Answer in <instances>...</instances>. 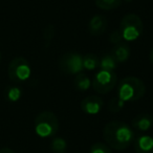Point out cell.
Here are the masks:
<instances>
[{"label": "cell", "instance_id": "6da1fadb", "mask_svg": "<svg viewBox=\"0 0 153 153\" xmlns=\"http://www.w3.org/2000/svg\"><path fill=\"white\" fill-rule=\"evenodd\" d=\"M103 137L106 145L111 149L122 151L133 143L135 134L128 124L121 121H111L105 125Z\"/></svg>", "mask_w": 153, "mask_h": 153}, {"label": "cell", "instance_id": "7a4b0ae2", "mask_svg": "<svg viewBox=\"0 0 153 153\" xmlns=\"http://www.w3.org/2000/svg\"><path fill=\"white\" fill-rule=\"evenodd\" d=\"M146 85L136 76H126L117 86V97L124 102H135L146 94Z\"/></svg>", "mask_w": 153, "mask_h": 153}, {"label": "cell", "instance_id": "3957f363", "mask_svg": "<svg viewBox=\"0 0 153 153\" xmlns=\"http://www.w3.org/2000/svg\"><path fill=\"white\" fill-rule=\"evenodd\" d=\"M59 130V120L51 111L40 112L35 119V131L40 137L55 136Z\"/></svg>", "mask_w": 153, "mask_h": 153}, {"label": "cell", "instance_id": "277c9868", "mask_svg": "<svg viewBox=\"0 0 153 153\" xmlns=\"http://www.w3.org/2000/svg\"><path fill=\"white\" fill-rule=\"evenodd\" d=\"M144 30V24L140 16L135 14H127L121 20L120 32L125 41H134L140 37Z\"/></svg>", "mask_w": 153, "mask_h": 153}, {"label": "cell", "instance_id": "5b68a950", "mask_svg": "<svg viewBox=\"0 0 153 153\" xmlns=\"http://www.w3.org/2000/svg\"><path fill=\"white\" fill-rule=\"evenodd\" d=\"M30 65L28 61L23 57H17L13 59L7 67V74L11 81L14 83H23L30 78Z\"/></svg>", "mask_w": 153, "mask_h": 153}, {"label": "cell", "instance_id": "8992f818", "mask_svg": "<svg viewBox=\"0 0 153 153\" xmlns=\"http://www.w3.org/2000/svg\"><path fill=\"white\" fill-rule=\"evenodd\" d=\"M58 66L60 71L64 74H78L84 69L83 56L74 51L65 53L60 57Z\"/></svg>", "mask_w": 153, "mask_h": 153}, {"label": "cell", "instance_id": "52a82bcc", "mask_svg": "<svg viewBox=\"0 0 153 153\" xmlns=\"http://www.w3.org/2000/svg\"><path fill=\"white\" fill-rule=\"evenodd\" d=\"M117 83V76L114 71L100 70L91 81L94 90L98 94H106L114 88Z\"/></svg>", "mask_w": 153, "mask_h": 153}, {"label": "cell", "instance_id": "ba28073f", "mask_svg": "<svg viewBox=\"0 0 153 153\" xmlns=\"http://www.w3.org/2000/svg\"><path fill=\"white\" fill-rule=\"evenodd\" d=\"M104 106L103 100L98 96H88L81 102V109L87 114H98Z\"/></svg>", "mask_w": 153, "mask_h": 153}, {"label": "cell", "instance_id": "9c48e42d", "mask_svg": "<svg viewBox=\"0 0 153 153\" xmlns=\"http://www.w3.org/2000/svg\"><path fill=\"white\" fill-rule=\"evenodd\" d=\"M107 26H108V22L106 17L102 15H94L88 22V32L91 36L98 37L106 32Z\"/></svg>", "mask_w": 153, "mask_h": 153}, {"label": "cell", "instance_id": "30bf717a", "mask_svg": "<svg viewBox=\"0 0 153 153\" xmlns=\"http://www.w3.org/2000/svg\"><path fill=\"white\" fill-rule=\"evenodd\" d=\"M136 153H153V137L150 135H140L133 140Z\"/></svg>", "mask_w": 153, "mask_h": 153}, {"label": "cell", "instance_id": "8fae6325", "mask_svg": "<svg viewBox=\"0 0 153 153\" xmlns=\"http://www.w3.org/2000/svg\"><path fill=\"white\" fill-rule=\"evenodd\" d=\"M132 127L138 131H148L153 126V117L148 113H140L132 120Z\"/></svg>", "mask_w": 153, "mask_h": 153}, {"label": "cell", "instance_id": "7c38bea8", "mask_svg": "<svg viewBox=\"0 0 153 153\" xmlns=\"http://www.w3.org/2000/svg\"><path fill=\"white\" fill-rule=\"evenodd\" d=\"M111 56L117 63H124L130 57V47L126 42H121L114 45L111 51Z\"/></svg>", "mask_w": 153, "mask_h": 153}, {"label": "cell", "instance_id": "4fadbf2b", "mask_svg": "<svg viewBox=\"0 0 153 153\" xmlns=\"http://www.w3.org/2000/svg\"><path fill=\"white\" fill-rule=\"evenodd\" d=\"M74 85L78 91L84 92L90 87L91 85V81L89 80L87 76L84 72H80V74H76L74 79Z\"/></svg>", "mask_w": 153, "mask_h": 153}, {"label": "cell", "instance_id": "5bb4252c", "mask_svg": "<svg viewBox=\"0 0 153 153\" xmlns=\"http://www.w3.org/2000/svg\"><path fill=\"white\" fill-rule=\"evenodd\" d=\"M117 66V62L114 60V58L111 56V53H106L100 59L99 67L101 70H107V71H114V69Z\"/></svg>", "mask_w": 153, "mask_h": 153}, {"label": "cell", "instance_id": "9a60e30c", "mask_svg": "<svg viewBox=\"0 0 153 153\" xmlns=\"http://www.w3.org/2000/svg\"><path fill=\"white\" fill-rule=\"evenodd\" d=\"M100 64V59L97 55L94 53H87V55L83 56V67L84 69L87 70H94L99 67Z\"/></svg>", "mask_w": 153, "mask_h": 153}, {"label": "cell", "instance_id": "2e32d148", "mask_svg": "<svg viewBox=\"0 0 153 153\" xmlns=\"http://www.w3.org/2000/svg\"><path fill=\"white\" fill-rule=\"evenodd\" d=\"M123 0H94L96 5L104 11H111L115 10L122 4Z\"/></svg>", "mask_w": 153, "mask_h": 153}, {"label": "cell", "instance_id": "e0dca14e", "mask_svg": "<svg viewBox=\"0 0 153 153\" xmlns=\"http://www.w3.org/2000/svg\"><path fill=\"white\" fill-rule=\"evenodd\" d=\"M51 149L53 153H65L67 150V143L63 137L56 136L51 142Z\"/></svg>", "mask_w": 153, "mask_h": 153}, {"label": "cell", "instance_id": "ac0fdd59", "mask_svg": "<svg viewBox=\"0 0 153 153\" xmlns=\"http://www.w3.org/2000/svg\"><path fill=\"white\" fill-rule=\"evenodd\" d=\"M5 99L10 102H17L22 96V90L17 86H9L4 92Z\"/></svg>", "mask_w": 153, "mask_h": 153}, {"label": "cell", "instance_id": "d6986e66", "mask_svg": "<svg viewBox=\"0 0 153 153\" xmlns=\"http://www.w3.org/2000/svg\"><path fill=\"white\" fill-rule=\"evenodd\" d=\"M125 106V102L122 101L119 97L112 98L108 103V110L112 113H117L122 110Z\"/></svg>", "mask_w": 153, "mask_h": 153}, {"label": "cell", "instance_id": "ffe728a7", "mask_svg": "<svg viewBox=\"0 0 153 153\" xmlns=\"http://www.w3.org/2000/svg\"><path fill=\"white\" fill-rule=\"evenodd\" d=\"M89 153H112L111 148L104 143H94L90 147Z\"/></svg>", "mask_w": 153, "mask_h": 153}, {"label": "cell", "instance_id": "44dd1931", "mask_svg": "<svg viewBox=\"0 0 153 153\" xmlns=\"http://www.w3.org/2000/svg\"><path fill=\"white\" fill-rule=\"evenodd\" d=\"M123 36H122L121 32H120V30H113L112 33H111L110 35H109V41H110L112 44L117 45L119 44V43L123 42Z\"/></svg>", "mask_w": 153, "mask_h": 153}, {"label": "cell", "instance_id": "7402d4cb", "mask_svg": "<svg viewBox=\"0 0 153 153\" xmlns=\"http://www.w3.org/2000/svg\"><path fill=\"white\" fill-rule=\"evenodd\" d=\"M53 36H55V27H53V25L49 24L45 27L44 32H43V38L46 40L47 43H49L51 39L53 38Z\"/></svg>", "mask_w": 153, "mask_h": 153}, {"label": "cell", "instance_id": "603a6c76", "mask_svg": "<svg viewBox=\"0 0 153 153\" xmlns=\"http://www.w3.org/2000/svg\"><path fill=\"white\" fill-rule=\"evenodd\" d=\"M0 153H16L14 150H12L11 148H7V147H4V148L0 149Z\"/></svg>", "mask_w": 153, "mask_h": 153}, {"label": "cell", "instance_id": "cb8c5ba5", "mask_svg": "<svg viewBox=\"0 0 153 153\" xmlns=\"http://www.w3.org/2000/svg\"><path fill=\"white\" fill-rule=\"evenodd\" d=\"M149 60H150V62L153 64V47L150 51V53H149Z\"/></svg>", "mask_w": 153, "mask_h": 153}, {"label": "cell", "instance_id": "d4e9b609", "mask_svg": "<svg viewBox=\"0 0 153 153\" xmlns=\"http://www.w3.org/2000/svg\"><path fill=\"white\" fill-rule=\"evenodd\" d=\"M125 1H132V0H125Z\"/></svg>", "mask_w": 153, "mask_h": 153}, {"label": "cell", "instance_id": "484cf974", "mask_svg": "<svg viewBox=\"0 0 153 153\" xmlns=\"http://www.w3.org/2000/svg\"><path fill=\"white\" fill-rule=\"evenodd\" d=\"M0 59H1V55H0Z\"/></svg>", "mask_w": 153, "mask_h": 153}]
</instances>
